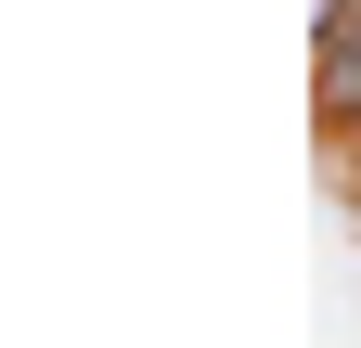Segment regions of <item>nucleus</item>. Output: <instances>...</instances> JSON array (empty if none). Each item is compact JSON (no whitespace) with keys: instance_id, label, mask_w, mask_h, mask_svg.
<instances>
[{"instance_id":"f257e3e1","label":"nucleus","mask_w":361,"mask_h":348,"mask_svg":"<svg viewBox=\"0 0 361 348\" xmlns=\"http://www.w3.org/2000/svg\"><path fill=\"white\" fill-rule=\"evenodd\" d=\"M310 65H323V77H310L323 129H336V142H361V13H348V26H310Z\"/></svg>"}]
</instances>
